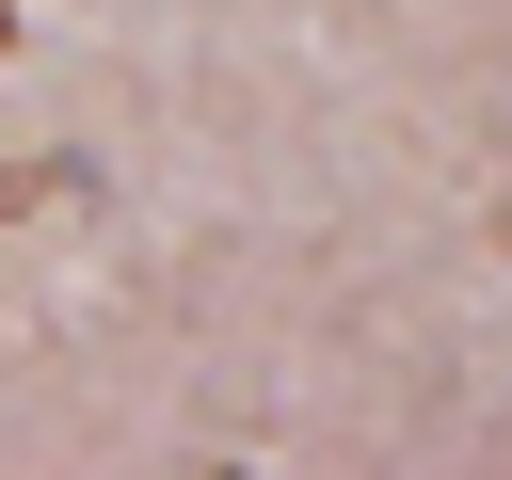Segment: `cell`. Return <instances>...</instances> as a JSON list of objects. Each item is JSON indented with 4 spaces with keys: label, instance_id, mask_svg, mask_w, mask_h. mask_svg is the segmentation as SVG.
<instances>
[{
    "label": "cell",
    "instance_id": "1",
    "mask_svg": "<svg viewBox=\"0 0 512 480\" xmlns=\"http://www.w3.org/2000/svg\"><path fill=\"white\" fill-rule=\"evenodd\" d=\"M0 48H16V0H0Z\"/></svg>",
    "mask_w": 512,
    "mask_h": 480
}]
</instances>
